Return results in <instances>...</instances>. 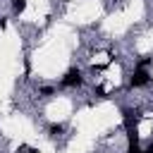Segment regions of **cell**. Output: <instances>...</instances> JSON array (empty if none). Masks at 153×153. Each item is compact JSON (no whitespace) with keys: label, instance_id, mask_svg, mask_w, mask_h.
Listing matches in <instances>:
<instances>
[{"label":"cell","instance_id":"obj_2","mask_svg":"<svg viewBox=\"0 0 153 153\" xmlns=\"http://www.w3.org/2000/svg\"><path fill=\"white\" fill-rule=\"evenodd\" d=\"M148 84V72L146 69H136L131 76V86H146Z\"/></svg>","mask_w":153,"mask_h":153},{"label":"cell","instance_id":"obj_1","mask_svg":"<svg viewBox=\"0 0 153 153\" xmlns=\"http://www.w3.org/2000/svg\"><path fill=\"white\" fill-rule=\"evenodd\" d=\"M79 84H81V72L79 69H69L62 76V86H79Z\"/></svg>","mask_w":153,"mask_h":153},{"label":"cell","instance_id":"obj_3","mask_svg":"<svg viewBox=\"0 0 153 153\" xmlns=\"http://www.w3.org/2000/svg\"><path fill=\"white\" fill-rule=\"evenodd\" d=\"M12 7H14V12H24L26 10V0H12Z\"/></svg>","mask_w":153,"mask_h":153},{"label":"cell","instance_id":"obj_6","mask_svg":"<svg viewBox=\"0 0 153 153\" xmlns=\"http://www.w3.org/2000/svg\"><path fill=\"white\" fill-rule=\"evenodd\" d=\"M127 153H141V151H139V146H129V151H127Z\"/></svg>","mask_w":153,"mask_h":153},{"label":"cell","instance_id":"obj_7","mask_svg":"<svg viewBox=\"0 0 153 153\" xmlns=\"http://www.w3.org/2000/svg\"><path fill=\"white\" fill-rule=\"evenodd\" d=\"M143 153H153V143H151V146H148V148H146Z\"/></svg>","mask_w":153,"mask_h":153},{"label":"cell","instance_id":"obj_5","mask_svg":"<svg viewBox=\"0 0 153 153\" xmlns=\"http://www.w3.org/2000/svg\"><path fill=\"white\" fill-rule=\"evenodd\" d=\"M41 96H53V88H50V86H43V88H41Z\"/></svg>","mask_w":153,"mask_h":153},{"label":"cell","instance_id":"obj_4","mask_svg":"<svg viewBox=\"0 0 153 153\" xmlns=\"http://www.w3.org/2000/svg\"><path fill=\"white\" fill-rule=\"evenodd\" d=\"M62 131H65V127H62V124H53V127H50V136H60Z\"/></svg>","mask_w":153,"mask_h":153}]
</instances>
